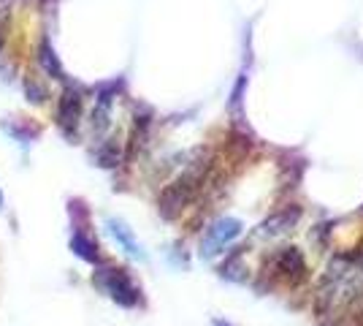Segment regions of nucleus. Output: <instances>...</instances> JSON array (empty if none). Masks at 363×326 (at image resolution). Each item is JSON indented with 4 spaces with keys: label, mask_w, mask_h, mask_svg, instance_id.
Segmentation results:
<instances>
[{
    "label": "nucleus",
    "mask_w": 363,
    "mask_h": 326,
    "mask_svg": "<svg viewBox=\"0 0 363 326\" xmlns=\"http://www.w3.org/2000/svg\"><path fill=\"white\" fill-rule=\"evenodd\" d=\"M3 204H6V199H3V190H0V212H3Z\"/></svg>",
    "instance_id": "15"
},
{
    "label": "nucleus",
    "mask_w": 363,
    "mask_h": 326,
    "mask_svg": "<svg viewBox=\"0 0 363 326\" xmlns=\"http://www.w3.org/2000/svg\"><path fill=\"white\" fill-rule=\"evenodd\" d=\"M104 226H106V234L117 242V248L128 256V259H133V261H147L150 256H147V250H144V245L138 242L136 232L125 223V220H120V217H106L104 220Z\"/></svg>",
    "instance_id": "8"
},
{
    "label": "nucleus",
    "mask_w": 363,
    "mask_h": 326,
    "mask_svg": "<svg viewBox=\"0 0 363 326\" xmlns=\"http://www.w3.org/2000/svg\"><path fill=\"white\" fill-rule=\"evenodd\" d=\"M206 169H209V163H206L203 158L190 161L179 177H177L171 185L163 188V193H160V199H157L160 217L174 220V217L182 215V210L198 196V190H201L203 180H206Z\"/></svg>",
    "instance_id": "2"
},
{
    "label": "nucleus",
    "mask_w": 363,
    "mask_h": 326,
    "mask_svg": "<svg viewBox=\"0 0 363 326\" xmlns=\"http://www.w3.org/2000/svg\"><path fill=\"white\" fill-rule=\"evenodd\" d=\"M272 275L279 280H285L288 286H298L309 275L306 259L298 248H282L272 256Z\"/></svg>",
    "instance_id": "6"
},
{
    "label": "nucleus",
    "mask_w": 363,
    "mask_h": 326,
    "mask_svg": "<svg viewBox=\"0 0 363 326\" xmlns=\"http://www.w3.org/2000/svg\"><path fill=\"white\" fill-rule=\"evenodd\" d=\"M108 125H111V104H104V101H95V109H92L90 117V128L95 136L106 134Z\"/></svg>",
    "instance_id": "14"
},
{
    "label": "nucleus",
    "mask_w": 363,
    "mask_h": 326,
    "mask_svg": "<svg viewBox=\"0 0 363 326\" xmlns=\"http://www.w3.org/2000/svg\"><path fill=\"white\" fill-rule=\"evenodd\" d=\"M92 286L95 291H101L104 296H108L114 305H120L125 310H136L144 305V294L133 275L122 266L114 264H98V269L92 272Z\"/></svg>",
    "instance_id": "3"
},
{
    "label": "nucleus",
    "mask_w": 363,
    "mask_h": 326,
    "mask_svg": "<svg viewBox=\"0 0 363 326\" xmlns=\"http://www.w3.org/2000/svg\"><path fill=\"white\" fill-rule=\"evenodd\" d=\"M363 299V248L336 253L318 286V313L325 321L345 318Z\"/></svg>",
    "instance_id": "1"
},
{
    "label": "nucleus",
    "mask_w": 363,
    "mask_h": 326,
    "mask_svg": "<svg viewBox=\"0 0 363 326\" xmlns=\"http://www.w3.org/2000/svg\"><path fill=\"white\" fill-rule=\"evenodd\" d=\"M35 58H38V65H41L44 77H49V79H65V71H62V65H60V58H57V52H55L52 41H49L46 36H41V41H38Z\"/></svg>",
    "instance_id": "10"
},
{
    "label": "nucleus",
    "mask_w": 363,
    "mask_h": 326,
    "mask_svg": "<svg viewBox=\"0 0 363 326\" xmlns=\"http://www.w3.org/2000/svg\"><path fill=\"white\" fill-rule=\"evenodd\" d=\"M6 128V134L16 141H25V144H30L41 136V125L35 123L33 117H16V120H9V123L3 125Z\"/></svg>",
    "instance_id": "11"
},
{
    "label": "nucleus",
    "mask_w": 363,
    "mask_h": 326,
    "mask_svg": "<svg viewBox=\"0 0 363 326\" xmlns=\"http://www.w3.org/2000/svg\"><path fill=\"white\" fill-rule=\"evenodd\" d=\"M82 114H84V101L82 93L71 87L60 95V104H57V125L62 128V134L68 139H79V125H82Z\"/></svg>",
    "instance_id": "7"
},
{
    "label": "nucleus",
    "mask_w": 363,
    "mask_h": 326,
    "mask_svg": "<svg viewBox=\"0 0 363 326\" xmlns=\"http://www.w3.org/2000/svg\"><path fill=\"white\" fill-rule=\"evenodd\" d=\"M242 237V223L236 217H220L206 229L201 239V259H214L220 253H225L236 239Z\"/></svg>",
    "instance_id": "5"
},
{
    "label": "nucleus",
    "mask_w": 363,
    "mask_h": 326,
    "mask_svg": "<svg viewBox=\"0 0 363 326\" xmlns=\"http://www.w3.org/2000/svg\"><path fill=\"white\" fill-rule=\"evenodd\" d=\"M22 87H25V95H28V101L35 104V107H41L49 101V87H46L41 79L35 77V74H28V77L22 79Z\"/></svg>",
    "instance_id": "13"
},
{
    "label": "nucleus",
    "mask_w": 363,
    "mask_h": 326,
    "mask_svg": "<svg viewBox=\"0 0 363 326\" xmlns=\"http://www.w3.org/2000/svg\"><path fill=\"white\" fill-rule=\"evenodd\" d=\"M298 217H301V210L298 207H288V210H282V212H277L272 215L266 223H260L255 229V239H282V237H288L293 232V226L298 223Z\"/></svg>",
    "instance_id": "9"
},
{
    "label": "nucleus",
    "mask_w": 363,
    "mask_h": 326,
    "mask_svg": "<svg viewBox=\"0 0 363 326\" xmlns=\"http://www.w3.org/2000/svg\"><path fill=\"white\" fill-rule=\"evenodd\" d=\"M214 326H230V324H225V321H220V324H214Z\"/></svg>",
    "instance_id": "16"
},
{
    "label": "nucleus",
    "mask_w": 363,
    "mask_h": 326,
    "mask_svg": "<svg viewBox=\"0 0 363 326\" xmlns=\"http://www.w3.org/2000/svg\"><path fill=\"white\" fill-rule=\"evenodd\" d=\"M0 49H3V33H0Z\"/></svg>",
    "instance_id": "17"
},
{
    "label": "nucleus",
    "mask_w": 363,
    "mask_h": 326,
    "mask_svg": "<svg viewBox=\"0 0 363 326\" xmlns=\"http://www.w3.org/2000/svg\"><path fill=\"white\" fill-rule=\"evenodd\" d=\"M68 212H71V237H68V248L74 250L76 259L87 261V264H104V253L98 239L90 232V210L82 199H71L68 202Z\"/></svg>",
    "instance_id": "4"
},
{
    "label": "nucleus",
    "mask_w": 363,
    "mask_h": 326,
    "mask_svg": "<svg viewBox=\"0 0 363 326\" xmlns=\"http://www.w3.org/2000/svg\"><path fill=\"white\" fill-rule=\"evenodd\" d=\"M95 163L101 166V169H114V166H120L122 163V147H120V141H114V139H106V141H101L98 147H95Z\"/></svg>",
    "instance_id": "12"
}]
</instances>
